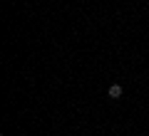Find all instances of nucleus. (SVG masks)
I'll use <instances>...</instances> for the list:
<instances>
[{"label": "nucleus", "mask_w": 149, "mask_h": 136, "mask_svg": "<svg viewBox=\"0 0 149 136\" xmlns=\"http://www.w3.org/2000/svg\"><path fill=\"white\" fill-rule=\"evenodd\" d=\"M122 94H124V87L122 84H109V89H107V97H109V99H122Z\"/></svg>", "instance_id": "nucleus-1"}]
</instances>
